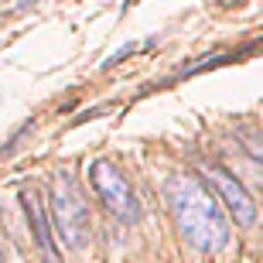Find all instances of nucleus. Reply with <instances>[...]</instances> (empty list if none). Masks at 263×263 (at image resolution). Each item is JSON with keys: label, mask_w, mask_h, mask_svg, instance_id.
Here are the masks:
<instances>
[{"label": "nucleus", "mask_w": 263, "mask_h": 263, "mask_svg": "<svg viewBox=\"0 0 263 263\" xmlns=\"http://www.w3.org/2000/svg\"><path fill=\"white\" fill-rule=\"evenodd\" d=\"M89 185H92V192L99 195V202L106 205L123 226L140 222V202H137V195H134V185L127 181V175H123L113 161H103V157L92 161V164H89Z\"/></svg>", "instance_id": "7ed1b4c3"}, {"label": "nucleus", "mask_w": 263, "mask_h": 263, "mask_svg": "<svg viewBox=\"0 0 263 263\" xmlns=\"http://www.w3.org/2000/svg\"><path fill=\"white\" fill-rule=\"evenodd\" d=\"M48 209H51V229L62 236V243L72 246V250H86L89 239H92V219H89L86 198L76 188L68 171H59L51 181Z\"/></svg>", "instance_id": "f03ea898"}, {"label": "nucleus", "mask_w": 263, "mask_h": 263, "mask_svg": "<svg viewBox=\"0 0 263 263\" xmlns=\"http://www.w3.org/2000/svg\"><path fill=\"white\" fill-rule=\"evenodd\" d=\"M0 263H28L10 243H0Z\"/></svg>", "instance_id": "423d86ee"}, {"label": "nucleus", "mask_w": 263, "mask_h": 263, "mask_svg": "<svg viewBox=\"0 0 263 263\" xmlns=\"http://www.w3.org/2000/svg\"><path fill=\"white\" fill-rule=\"evenodd\" d=\"M219 4H239V0H219Z\"/></svg>", "instance_id": "0eeeda50"}, {"label": "nucleus", "mask_w": 263, "mask_h": 263, "mask_svg": "<svg viewBox=\"0 0 263 263\" xmlns=\"http://www.w3.org/2000/svg\"><path fill=\"white\" fill-rule=\"evenodd\" d=\"M164 202L171 219H175L178 236L195 253L215 256L226 250L229 236H233V222H229V212H226V205L219 202V195L212 192L209 181H202L192 171H178V175L167 178Z\"/></svg>", "instance_id": "f257e3e1"}, {"label": "nucleus", "mask_w": 263, "mask_h": 263, "mask_svg": "<svg viewBox=\"0 0 263 263\" xmlns=\"http://www.w3.org/2000/svg\"><path fill=\"white\" fill-rule=\"evenodd\" d=\"M21 205H24V215H28L31 233H34V239H38L45 260L55 263V229H51V215L45 212V198H41V192L24 188V192H21Z\"/></svg>", "instance_id": "39448f33"}, {"label": "nucleus", "mask_w": 263, "mask_h": 263, "mask_svg": "<svg viewBox=\"0 0 263 263\" xmlns=\"http://www.w3.org/2000/svg\"><path fill=\"white\" fill-rule=\"evenodd\" d=\"M205 181L212 185V192L219 195V202L226 205V212L233 215L239 226H246V229H253L256 226V202L250 198V192H246L239 181H236L229 171H222V167H205Z\"/></svg>", "instance_id": "20e7f679"}]
</instances>
